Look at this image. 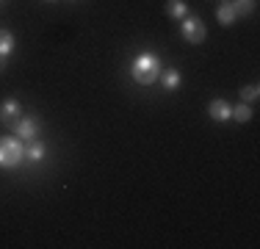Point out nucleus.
<instances>
[{
    "label": "nucleus",
    "instance_id": "obj_2",
    "mask_svg": "<svg viewBox=\"0 0 260 249\" xmlns=\"http://www.w3.org/2000/svg\"><path fill=\"white\" fill-rule=\"evenodd\" d=\"M25 161V147L17 136H0V166L3 169H14Z\"/></svg>",
    "mask_w": 260,
    "mask_h": 249
},
{
    "label": "nucleus",
    "instance_id": "obj_7",
    "mask_svg": "<svg viewBox=\"0 0 260 249\" xmlns=\"http://www.w3.org/2000/svg\"><path fill=\"white\" fill-rule=\"evenodd\" d=\"M158 78H160V83H164L166 91H177V89H180V83H183V75L177 70H160Z\"/></svg>",
    "mask_w": 260,
    "mask_h": 249
},
{
    "label": "nucleus",
    "instance_id": "obj_16",
    "mask_svg": "<svg viewBox=\"0 0 260 249\" xmlns=\"http://www.w3.org/2000/svg\"><path fill=\"white\" fill-rule=\"evenodd\" d=\"M0 3H3V0H0Z\"/></svg>",
    "mask_w": 260,
    "mask_h": 249
},
{
    "label": "nucleus",
    "instance_id": "obj_6",
    "mask_svg": "<svg viewBox=\"0 0 260 249\" xmlns=\"http://www.w3.org/2000/svg\"><path fill=\"white\" fill-rule=\"evenodd\" d=\"M208 114H210V119H213V122H224V119H230L233 108H230L227 100H213V103L208 105Z\"/></svg>",
    "mask_w": 260,
    "mask_h": 249
},
{
    "label": "nucleus",
    "instance_id": "obj_10",
    "mask_svg": "<svg viewBox=\"0 0 260 249\" xmlns=\"http://www.w3.org/2000/svg\"><path fill=\"white\" fill-rule=\"evenodd\" d=\"M216 20H219L221 25H233L235 20H238V14H235L233 3H221L219 9H216Z\"/></svg>",
    "mask_w": 260,
    "mask_h": 249
},
{
    "label": "nucleus",
    "instance_id": "obj_11",
    "mask_svg": "<svg viewBox=\"0 0 260 249\" xmlns=\"http://www.w3.org/2000/svg\"><path fill=\"white\" fill-rule=\"evenodd\" d=\"M11 50H14V36H11V30L0 28V61L11 55Z\"/></svg>",
    "mask_w": 260,
    "mask_h": 249
},
{
    "label": "nucleus",
    "instance_id": "obj_5",
    "mask_svg": "<svg viewBox=\"0 0 260 249\" xmlns=\"http://www.w3.org/2000/svg\"><path fill=\"white\" fill-rule=\"evenodd\" d=\"M20 116H22V105H20V100H17V97H9V100L0 103V122H3L6 128H11Z\"/></svg>",
    "mask_w": 260,
    "mask_h": 249
},
{
    "label": "nucleus",
    "instance_id": "obj_3",
    "mask_svg": "<svg viewBox=\"0 0 260 249\" xmlns=\"http://www.w3.org/2000/svg\"><path fill=\"white\" fill-rule=\"evenodd\" d=\"M180 34H183V39L188 42V45H202L205 36H208V30H205V25H202L200 17H183L180 20Z\"/></svg>",
    "mask_w": 260,
    "mask_h": 249
},
{
    "label": "nucleus",
    "instance_id": "obj_1",
    "mask_svg": "<svg viewBox=\"0 0 260 249\" xmlns=\"http://www.w3.org/2000/svg\"><path fill=\"white\" fill-rule=\"evenodd\" d=\"M130 72H133V80L141 86H152L155 83V78L160 75V58L155 53H141L133 58V67H130Z\"/></svg>",
    "mask_w": 260,
    "mask_h": 249
},
{
    "label": "nucleus",
    "instance_id": "obj_8",
    "mask_svg": "<svg viewBox=\"0 0 260 249\" xmlns=\"http://www.w3.org/2000/svg\"><path fill=\"white\" fill-rule=\"evenodd\" d=\"M166 14L172 17V20L180 22L183 17H188V6H185V0H169L166 3Z\"/></svg>",
    "mask_w": 260,
    "mask_h": 249
},
{
    "label": "nucleus",
    "instance_id": "obj_14",
    "mask_svg": "<svg viewBox=\"0 0 260 249\" xmlns=\"http://www.w3.org/2000/svg\"><path fill=\"white\" fill-rule=\"evenodd\" d=\"M257 97H260L257 83H249V86H244V89H241V103H255Z\"/></svg>",
    "mask_w": 260,
    "mask_h": 249
},
{
    "label": "nucleus",
    "instance_id": "obj_13",
    "mask_svg": "<svg viewBox=\"0 0 260 249\" xmlns=\"http://www.w3.org/2000/svg\"><path fill=\"white\" fill-rule=\"evenodd\" d=\"M233 9H235V14H238V17H249L252 11H255V0H235Z\"/></svg>",
    "mask_w": 260,
    "mask_h": 249
},
{
    "label": "nucleus",
    "instance_id": "obj_12",
    "mask_svg": "<svg viewBox=\"0 0 260 249\" xmlns=\"http://www.w3.org/2000/svg\"><path fill=\"white\" fill-rule=\"evenodd\" d=\"M230 116H233L235 122H249V119H252V108H249V103H241V105H235Z\"/></svg>",
    "mask_w": 260,
    "mask_h": 249
},
{
    "label": "nucleus",
    "instance_id": "obj_9",
    "mask_svg": "<svg viewBox=\"0 0 260 249\" xmlns=\"http://www.w3.org/2000/svg\"><path fill=\"white\" fill-rule=\"evenodd\" d=\"M45 155H47V147L42 144V141H30V147L25 149V158L30 161V164H39V161H45Z\"/></svg>",
    "mask_w": 260,
    "mask_h": 249
},
{
    "label": "nucleus",
    "instance_id": "obj_4",
    "mask_svg": "<svg viewBox=\"0 0 260 249\" xmlns=\"http://www.w3.org/2000/svg\"><path fill=\"white\" fill-rule=\"evenodd\" d=\"M11 133L20 141H34L36 133H39V119L36 116H20V119L11 124Z\"/></svg>",
    "mask_w": 260,
    "mask_h": 249
},
{
    "label": "nucleus",
    "instance_id": "obj_15",
    "mask_svg": "<svg viewBox=\"0 0 260 249\" xmlns=\"http://www.w3.org/2000/svg\"><path fill=\"white\" fill-rule=\"evenodd\" d=\"M47 3H55V0H47Z\"/></svg>",
    "mask_w": 260,
    "mask_h": 249
}]
</instances>
